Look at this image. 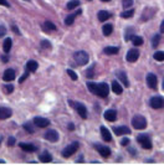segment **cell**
Segmentation results:
<instances>
[{"label":"cell","mask_w":164,"mask_h":165,"mask_svg":"<svg viewBox=\"0 0 164 165\" xmlns=\"http://www.w3.org/2000/svg\"><path fill=\"white\" fill-rule=\"evenodd\" d=\"M87 87H88V91L98 97H107L108 93H109V87L107 83H93V82H88L87 83Z\"/></svg>","instance_id":"obj_1"},{"label":"cell","mask_w":164,"mask_h":165,"mask_svg":"<svg viewBox=\"0 0 164 165\" xmlns=\"http://www.w3.org/2000/svg\"><path fill=\"white\" fill-rule=\"evenodd\" d=\"M132 126L135 129H144L147 127V120L143 116H134L132 118Z\"/></svg>","instance_id":"obj_2"},{"label":"cell","mask_w":164,"mask_h":165,"mask_svg":"<svg viewBox=\"0 0 164 165\" xmlns=\"http://www.w3.org/2000/svg\"><path fill=\"white\" fill-rule=\"evenodd\" d=\"M73 57H75V61L77 62V65H80V66L86 65V63L88 62V60H90L88 53L85 52V51H78V52H76Z\"/></svg>","instance_id":"obj_3"},{"label":"cell","mask_w":164,"mask_h":165,"mask_svg":"<svg viewBox=\"0 0 164 165\" xmlns=\"http://www.w3.org/2000/svg\"><path fill=\"white\" fill-rule=\"evenodd\" d=\"M70 104L72 106V108H75V109H76L77 113L80 114V117H81V118H84V119H86V118H87V109H86V107H85L84 104H82V103L70 101Z\"/></svg>","instance_id":"obj_4"},{"label":"cell","mask_w":164,"mask_h":165,"mask_svg":"<svg viewBox=\"0 0 164 165\" xmlns=\"http://www.w3.org/2000/svg\"><path fill=\"white\" fill-rule=\"evenodd\" d=\"M78 146H80V144L77 143V142H75V143H71L70 145H67L65 149H63V152H62V155L65 157V158H70L71 155H73L77 150H78Z\"/></svg>","instance_id":"obj_5"},{"label":"cell","mask_w":164,"mask_h":165,"mask_svg":"<svg viewBox=\"0 0 164 165\" xmlns=\"http://www.w3.org/2000/svg\"><path fill=\"white\" fill-rule=\"evenodd\" d=\"M138 143L144 148V149H152V140H150V136L147 134H139L138 138H137Z\"/></svg>","instance_id":"obj_6"},{"label":"cell","mask_w":164,"mask_h":165,"mask_svg":"<svg viewBox=\"0 0 164 165\" xmlns=\"http://www.w3.org/2000/svg\"><path fill=\"white\" fill-rule=\"evenodd\" d=\"M149 103H150V107H152V108L159 109V108H163V107H164V98L160 97V96H155V97L150 98Z\"/></svg>","instance_id":"obj_7"},{"label":"cell","mask_w":164,"mask_h":165,"mask_svg":"<svg viewBox=\"0 0 164 165\" xmlns=\"http://www.w3.org/2000/svg\"><path fill=\"white\" fill-rule=\"evenodd\" d=\"M157 83H158L157 76L154 73H148L147 75V85H148V87L152 88V89H155L157 88Z\"/></svg>","instance_id":"obj_8"},{"label":"cell","mask_w":164,"mask_h":165,"mask_svg":"<svg viewBox=\"0 0 164 165\" xmlns=\"http://www.w3.org/2000/svg\"><path fill=\"white\" fill-rule=\"evenodd\" d=\"M59 136H60L59 133L56 130H53V129H50V130H47L45 133V139H47L49 142H52V143L57 142L59 140Z\"/></svg>","instance_id":"obj_9"},{"label":"cell","mask_w":164,"mask_h":165,"mask_svg":"<svg viewBox=\"0 0 164 165\" xmlns=\"http://www.w3.org/2000/svg\"><path fill=\"white\" fill-rule=\"evenodd\" d=\"M34 124L39 128H45L50 124V120L46 119V118H43V117H35L34 118Z\"/></svg>","instance_id":"obj_10"},{"label":"cell","mask_w":164,"mask_h":165,"mask_svg":"<svg viewBox=\"0 0 164 165\" xmlns=\"http://www.w3.org/2000/svg\"><path fill=\"white\" fill-rule=\"evenodd\" d=\"M138 57H139V51L137 49H132V50L128 51L126 59H127L128 62H135L137 60H138Z\"/></svg>","instance_id":"obj_11"},{"label":"cell","mask_w":164,"mask_h":165,"mask_svg":"<svg viewBox=\"0 0 164 165\" xmlns=\"http://www.w3.org/2000/svg\"><path fill=\"white\" fill-rule=\"evenodd\" d=\"M96 149H97L98 153L104 158H108L109 155H111V149H109L108 146H104V145H101V144H96Z\"/></svg>","instance_id":"obj_12"},{"label":"cell","mask_w":164,"mask_h":165,"mask_svg":"<svg viewBox=\"0 0 164 165\" xmlns=\"http://www.w3.org/2000/svg\"><path fill=\"white\" fill-rule=\"evenodd\" d=\"M12 114V111L9 107H0V119H8Z\"/></svg>","instance_id":"obj_13"},{"label":"cell","mask_w":164,"mask_h":165,"mask_svg":"<svg viewBox=\"0 0 164 165\" xmlns=\"http://www.w3.org/2000/svg\"><path fill=\"white\" fill-rule=\"evenodd\" d=\"M3 79L6 81V82H10L12 79H15V70H12V68H8V70L4 72V75H3Z\"/></svg>","instance_id":"obj_14"},{"label":"cell","mask_w":164,"mask_h":165,"mask_svg":"<svg viewBox=\"0 0 164 165\" xmlns=\"http://www.w3.org/2000/svg\"><path fill=\"white\" fill-rule=\"evenodd\" d=\"M114 130V134L116 135H125V134H129L131 133V129L126 126H119V127H116L113 128Z\"/></svg>","instance_id":"obj_15"},{"label":"cell","mask_w":164,"mask_h":165,"mask_svg":"<svg viewBox=\"0 0 164 165\" xmlns=\"http://www.w3.org/2000/svg\"><path fill=\"white\" fill-rule=\"evenodd\" d=\"M104 119H107L108 122H114L117 119V112L114 109H108L104 112Z\"/></svg>","instance_id":"obj_16"},{"label":"cell","mask_w":164,"mask_h":165,"mask_svg":"<svg viewBox=\"0 0 164 165\" xmlns=\"http://www.w3.org/2000/svg\"><path fill=\"white\" fill-rule=\"evenodd\" d=\"M100 129H101V135H102L103 140L104 142H111L112 140V135H111V133H109V130L104 126H102Z\"/></svg>","instance_id":"obj_17"},{"label":"cell","mask_w":164,"mask_h":165,"mask_svg":"<svg viewBox=\"0 0 164 165\" xmlns=\"http://www.w3.org/2000/svg\"><path fill=\"white\" fill-rule=\"evenodd\" d=\"M20 148L27 153H32L37 150V146H35L34 144H29V143H20Z\"/></svg>","instance_id":"obj_18"},{"label":"cell","mask_w":164,"mask_h":165,"mask_svg":"<svg viewBox=\"0 0 164 165\" xmlns=\"http://www.w3.org/2000/svg\"><path fill=\"white\" fill-rule=\"evenodd\" d=\"M117 77L119 78V81L122 82V83L125 85V87H128V86H129V82H128V78H127L126 72H123V71H117Z\"/></svg>","instance_id":"obj_19"},{"label":"cell","mask_w":164,"mask_h":165,"mask_svg":"<svg viewBox=\"0 0 164 165\" xmlns=\"http://www.w3.org/2000/svg\"><path fill=\"white\" fill-rule=\"evenodd\" d=\"M37 67H39V63L36 61H34V60L27 61V63H26V70L29 72H35L37 70Z\"/></svg>","instance_id":"obj_20"},{"label":"cell","mask_w":164,"mask_h":165,"mask_svg":"<svg viewBox=\"0 0 164 165\" xmlns=\"http://www.w3.org/2000/svg\"><path fill=\"white\" fill-rule=\"evenodd\" d=\"M80 14H81V10H77L75 14H71V15H68V16L65 19V25H72L73 21H75V19H76V16L80 15Z\"/></svg>","instance_id":"obj_21"},{"label":"cell","mask_w":164,"mask_h":165,"mask_svg":"<svg viewBox=\"0 0 164 165\" xmlns=\"http://www.w3.org/2000/svg\"><path fill=\"white\" fill-rule=\"evenodd\" d=\"M97 16H98L100 21H106V20H108L109 18H111V12H108L107 10H101Z\"/></svg>","instance_id":"obj_22"},{"label":"cell","mask_w":164,"mask_h":165,"mask_svg":"<svg viewBox=\"0 0 164 165\" xmlns=\"http://www.w3.org/2000/svg\"><path fill=\"white\" fill-rule=\"evenodd\" d=\"M112 91H113L116 94H122V92H123V87L118 83L117 81H113V82H112Z\"/></svg>","instance_id":"obj_23"},{"label":"cell","mask_w":164,"mask_h":165,"mask_svg":"<svg viewBox=\"0 0 164 165\" xmlns=\"http://www.w3.org/2000/svg\"><path fill=\"white\" fill-rule=\"evenodd\" d=\"M44 30L45 31H55L56 30V25L52 24L51 21H45L44 22Z\"/></svg>","instance_id":"obj_24"},{"label":"cell","mask_w":164,"mask_h":165,"mask_svg":"<svg viewBox=\"0 0 164 165\" xmlns=\"http://www.w3.org/2000/svg\"><path fill=\"white\" fill-rule=\"evenodd\" d=\"M104 53H107V55H114V53H117L118 51H119V49L118 47H116V46H107V47H104Z\"/></svg>","instance_id":"obj_25"},{"label":"cell","mask_w":164,"mask_h":165,"mask_svg":"<svg viewBox=\"0 0 164 165\" xmlns=\"http://www.w3.org/2000/svg\"><path fill=\"white\" fill-rule=\"evenodd\" d=\"M40 160L43 161V163H50V161H52V157H51L50 153L45 152V153H43V154L40 155Z\"/></svg>","instance_id":"obj_26"},{"label":"cell","mask_w":164,"mask_h":165,"mask_svg":"<svg viewBox=\"0 0 164 165\" xmlns=\"http://www.w3.org/2000/svg\"><path fill=\"white\" fill-rule=\"evenodd\" d=\"M103 35L104 36H109L112 34V31H113V26L111 25V24H106L104 26H103Z\"/></svg>","instance_id":"obj_27"},{"label":"cell","mask_w":164,"mask_h":165,"mask_svg":"<svg viewBox=\"0 0 164 165\" xmlns=\"http://www.w3.org/2000/svg\"><path fill=\"white\" fill-rule=\"evenodd\" d=\"M11 45H12L11 39H10V37L5 39L4 44H3V49H4V51H5V52H9V51H10V49H11Z\"/></svg>","instance_id":"obj_28"},{"label":"cell","mask_w":164,"mask_h":165,"mask_svg":"<svg viewBox=\"0 0 164 165\" xmlns=\"http://www.w3.org/2000/svg\"><path fill=\"white\" fill-rule=\"evenodd\" d=\"M134 15V10L133 9H129V10H125L122 14H121V18H123V19H129V18H132Z\"/></svg>","instance_id":"obj_29"},{"label":"cell","mask_w":164,"mask_h":165,"mask_svg":"<svg viewBox=\"0 0 164 165\" xmlns=\"http://www.w3.org/2000/svg\"><path fill=\"white\" fill-rule=\"evenodd\" d=\"M132 42H133V45L134 46H141V45H143V39L141 37V36H132Z\"/></svg>","instance_id":"obj_30"},{"label":"cell","mask_w":164,"mask_h":165,"mask_svg":"<svg viewBox=\"0 0 164 165\" xmlns=\"http://www.w3.org/2000/svg\"><path fill=\"white\" fill-rule=\"evenodd\" d=\"M78 5H80V2H78V0H71V2H68V3H67L66 8H67L68 10H72V9L77 8Z\"/></svg>","instance_id":"obj_31"},{"label":"cell","mask_w":164,"mask_h":165,"mask_svg":"<svg viewBox=\"0 0 164 165\" xmlns=\"http://www.w3.org/2000/svg\"><path fill=\"white\" fill-rule=\"evenodd\" d=\"M154 60H157V61H164V52L163 51H157L154 53Z\"/></svg>","instance_id":"obj_32"},{"label":"cell","mask_w":164,"mask_h":165,"mask_svg":"<svg viewBox=\"0 0 164 165\" xmlns=\"http://www.w3.org/2000/svg\"><path fill=\"white\" fill-rule=\"evenodd\" d=\"M24 129H25L27 133H34V132H35V128L30 124V123H26V124H24Z\"/></svg>","instance_id":"obj_33"},{"label":"cell","mask_w":164,"mask_h":165,"mask_svg":"<svg viewBox=\"0 0 164 165\" xmlns=\"http://www.w3.org/2000/svg\"><path fill=\"white\" fill-rule=\"evenodd\" d=\"M122 5H123V8H125V9L131 8L133 5V0H122Z\"/></svg>","instance_id":"obj_34"},{"label":"cell","mask_w":164,"mask_h":165,"mask_svg":"<svg viewBox=\"0 0 164 165\" xmlns=\"http://www.w3.org/2000/svg\"><path fill=\"white\" fill-rule=\"evenodd\" d=\"M93 72H94V66H91L88 70L86 71V76L87 78H93Z\"/></svg>","instance_id":"obj_35"},{"label":"cell","mask_w":164,"mask_h":165,"mask_svg":"<svg viewBox=\"0 0 164 165\" xmlns=\"http://www.w3.org/2000/svg\"><path fill=\"white\" fill-rule=\"evenodd\" d=\"M3 91H4V93H11L12 91H14V86L12 85H5L4 86V88H3Z\"/></svg>","instance_id":"obj_36"},{"label":"cell","mask_w":164,"mask_h":165,"mask_svg":"<svg viewBox=\"0 0 164 165\" xmlns=\"http://www.w3.org/2000/svg\"><path fill=\"white\" fill-rule=\"evenodd\" d=\"M159 40H160V36H159V35H154V36H153V40H152V45H153V47H157V46H158Z\"/></svg>","instance_id":"obj_37"},{"label":"cell","mask_w":164,"mask_h":165,"mask_svg":"<svg viewBox=\"0 0 164 165\" xmlns=\"http://www.w3.org/2000/svg\"><path fill=\"white\" fill-rule=\"evenodd\" d=\"M66 72H67V75H68V76L71 77V79H73V81H77V78H78V77H77V73H76V72H73L72 70H67Z\"/></svg>","instance_id":"obj_38"},{"label":"cell","mask_w":164,"mask_h":165,"mask_svg":"<svg viewBox=\"0 0 164 165\" xmlns=\"http://www.w3.org/2000/svg\"><path fill=\"white\" fill-rule=\"evenodd\" d=\"M41 46H43L44 49H50V47H51V44L47 40H43V41H41Z\"/></svg>","instance_id":"obj_39"},{"label":"cell","mask_w":164,"mask_h":165,"mask_svg":"<svg viewBox=\"0 0 164 165\" xmlns=\"http://www.w3.org/2000/svg\"><path fill=\"white\" fill-rule=\"evenodd\" d=\"M15 138L14 136H9V139H8V146H12L14 144H15Z\"/></svg>","instance_id":"obj_40"},{"label":"cell","mask_w":164,"mask_h":165,"mask_svg":"<svg viewBox=\"0 0 164 165\" xmlns=\"http://www.w3.org/2000/svg\"><path fill=\"white\" fill-rule=\"evenodd\" d=\"M27 77H29V71L25 72V73H24V75H22L20 78H19V83H22V82H24V81H25Z\"/></svg>","instance_id":"obj_41"},{"label":"cell","mask_w":164,"mask_h":165,"mask_svg":"<svg viewBox=\"0 0 164 165\" xmlns=\"http://www.w3.org/2000/svg\"><path fill=\"white\" fill-rule=\"evenodd\" d=\"M5 34H6V29H5V26H3V25H0V37H3V36H5Z\"/></svg>","instance_id":"obj_42"},{"label":"cell","mask_w":164,"mask_h":165,"mask_svg":"<svg viewBox=\"0 0 164 165\" xmlns=\"http://www.w3.org/2000/svg\"><path fill=\"white\" fill-rule=\"evenodd\" d=\"M121 144H122V145H128V144H129V139H128V138H123V139L121 140Z\"/></svg>","instance_id":"obj_43"},{"label":"cell","mask_w":164,"mask_h":165,"mask_svg":"<svg viewBox=\"0 0 164 165\" xmlns=\"http://www.w3.org/2000/svg\"><path fill=\"white\" fill-rule=\"evenodd\" d=\"M0 5H4V6H6V8L10 6V4L8 3V0H0Z\"/></svg>","instance_id":"obj_44"},{"label":"cell","mask_w":164,"mask_h":165,"mask_svg":"<svg viewBox=\"0 0 164 165\" xmlns=\"http://www.w3.org/2000/svg\"><path fill=\"white\" fill-rule=\"evenodd\" d=\"M11 27H12V31H14V32H15V34H18V35H20V31H19V29H18V26L12 25Z\"/></svg>","instance_id":"obj_45"},{"label":"cell","mask_w":164,"mask_h":165,"mask_svg":"<svg viewBox=\"0 0 164 165\" xmlns=\"http://www.w3.org/2000/svg\"><path fill=\"white\" fill-rule=\"evenodd\" d=\"M68 129H70V130H73V129H75V126L72 124V123H70V124H68Z\"/></svg>","instance_id":"obj_46"},{"label":"cell","mask_w":164,"mask_h":165,"mask_svg":"<svg viewBox=\"0 0 164 165\" xmlns=\"http://www.w3.org/2000/svg\"><path fill=\"white\" fill-rule=\"evenodd\" d=\"M160 32H164V21L160 24Z\"/></svg>","instance_id":"obj_47"},{"label":"cell","mask_w":164,"mask_h":165,"mask_svg":"<svg viewBox=\"0 0 164 165\" xmlns=\"http://www.w3.org/2000/svg\"><path fill=\"white\" fill-rule=\"evenodd\" d=\"M2 61H3V62H8V57H6V56H3V57H2Z\"/></svg>","instance_id":"obj_48"},{"label":"cell","mask_w":164,"mask_h":165,"mask_svg":"<svg viewBox=\"0 0 164 165\" xmlns=\"http://www.w3.org/2000/svg\"><path fill=\"white\" fill-rule=\"evenodd\" d=\"M129 152H131V153H132L133 155H134V154H137V152H135V149L133 150V149H131V148H129Z\"/></svg>","instance_id":"obj_49"},{"label":"cell","mask_w":164,"mask_h":165,"mask_svg":"<svg viewBox=\"0 0 164 165\" xmlns=\"http://www.w3.org/2000/svg\"><path fill=\"white\" fill-rule=\"evenodd\" d=\"M101 2H104V3H107V2H111V0H101Z\"/></svg>","instance_id":"obj_50"},{"label":"cell","mask_w":164,"mask_h":165,"mask_svg":"<svg viewBox=\"0 0 164 165\" xmlns=\"http://www.w3.org/2000/svg\"><path fill=\"white\" fill-rule=\"evenodd\" d=\"M0 164H5V161L4 160H0Z\"/></svg>","instance_id":"obj_51"},{"label":"cell","mask_w":164,"mask_h":165,"mask_svg":"<svg viewBox=\"0 0 164 165\" xmlns=\"http://www.w3.org/2000/svg\"><path fill=\"white\" fill-rule=\"evenodd\" d=\"M163 88H164V81H163Z\"/></svg>","instance_id":"obj_52"},{"label":"cell","mask_w":164,"mask_h":165,"mask_svg":"<svg viewBox=\"0 0 164 165\" xmlns=\"http://www.w3.org/2000/svg\"><path fill=\"white\" fill-rule=\"evenodd\" d=\"M27 2H29V0H27Z\"/></svg>","instance_id":"obj_53"}]
</instances>
